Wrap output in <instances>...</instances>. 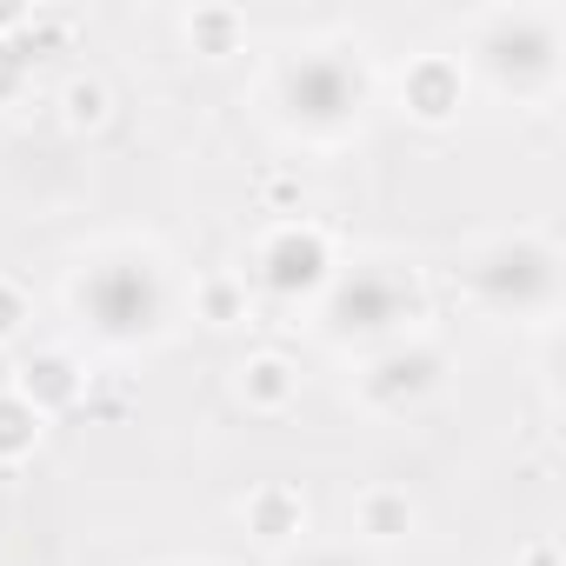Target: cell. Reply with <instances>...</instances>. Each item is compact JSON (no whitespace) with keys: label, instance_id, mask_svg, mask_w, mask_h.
Masks as SVG:
<instances>
[{"label":"cell","instance_id":"obj_1","mask_svg":"<svg viewBox=\"0 0 566 566\" xmlns=\"http://www.w3.org/2000/svg\"><path fill=\"white\" fill-rule=\"evenodd\" d=\"M294 107H307V114H347V107H360V87H347L334 67H301L294 74Z\"/></svg>","mask_w":566,"mask_h":566}]
</instances>
